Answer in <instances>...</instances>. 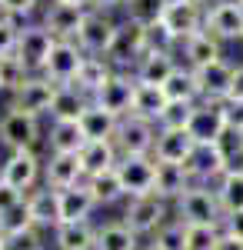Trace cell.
I'll use <instances>...</instances> for the list:
<instances>
[{"instance_id":"6da1fadb","label":"cell","mask_w":243,"mask_h":250,"mask_svg":"<svg viewBox=\"0 0 243 250\" xmlns=\"http://www.w3.org/2000/svg\"><path fill=\"white\" fill-rule=\"evenodd\" d=\"M173 210H177V220L187 227H223L217 190L206 184H190V190L173 204Z\"/></svg>"},{"instance_id":"7a4b0ae2","label":"cell","mask_w":243,"mask_h":250,"mask_svg":"<svg viewBox=\"0 0 243 250\" xmlns=\"http://www.w3.org/2000/svg\"><path fill=\"white\" fill-rule=\"evenodd\" d=\"M137 237H153L163 224L170 220V204L157 193H143V197H130L123 217H120Z\"/></svg>"},{"instance_id":"3957f363","label":"cell","mask_w":243,"mask_h":250,"mask_svg":"<svg viewBox=\"0 0 243 250\" xmlns=\"http://www.w3.org/2000/svg\"><path fill=\"white\" fill-rule=\"evenodd\" d=\"M143 54H147V27L130 20V17L117 20V37H113V47H110V54H107L113 70L133 74L137 60L143 57Z\"/></svg>"},{"instance_id":"277c9868","label":"cell","mask_w":243,"mask_h":250,"mask_svg":"<svg viewBox=\"0 0 243 250\" xmlns=\"http://www.w3.org/2000/svg\"><path fill=\"white\" fill-rule=\"evenodd\" d=\"M54 43H57V37L43 23H27V27H20V34H17V50H14V57L27 67V74H43Z\"/></svg>"},{"instance_id":"5b68a950","label":"cell","mask_w":243,"mask_h":250,"mask_svg":"<svg viewBox=\"0 0 243 250\" xmlns=\"http://www.w3.org/2000/svg\"><path fill=\"white\" fill-rule=\"evenodd\" d=\"M160 23L183 43V40H190L193 34L203 30L206 7L200 0H167V3H163V14H160Z\"/></svg>"},{"instance_id":"8992f818","label":"cell","mask_w":243,"mask_h":250,"mask_svg":"<svg viewBox=\"0 0 243 250\" xmlns=\"http://www.w3.org/2000/svg\"><path fill=\"white\" fill-rule=\"evenodd\" d=\"M113 37H117V20L110 14H100V10H87L80 34H77V47L87 57H107L113 47Z\"/></svg>"},{"instance_id":"52a82bcc","label":"cell","mask_w":243,"mask_h":250,"mask_svg":"<svg viewBox=\"0 0 243 250\" xmlns=\"http://www.w3.org/2000/svg\"><path fill=\"white\" fill-rule=\"evenodd\" d=\"M157 124H150L143 117H123L120 120V127H117V137H113V144H117V150L120 157H150L153 154V144H157Z\"/></svg>"},{"instance_id":"ba28073f","label":"cell","mask_w":243,"mask_h":250,"mask_svg":"<svg viewBox=\"0 0 243 250\" xmlns=\"http://www.w3.org/2000/svg\"><path fill=\"white\" fill-rule=\"evenodd\" d=\"M0 144L17 154V150H34L40 144V120L20 110H7L0 117Z\"/></svg>"},{"instance_id":"9c48e42d","label":"cell","mask_w":243,"mask_h":250,"mask_svg":"<svg viewBox=\"0 0 243 250\" xmlns=\"http://www.w3.org/2000/svg\"><path fill=\"white\" fill-rule=\"evenodd\" d=\"M40 177H43V160L34 150H17L0 164V180L10 184L14 190H20L23 197H27V190L37 187Z\"/></svg>"},{"instance_id":"30bf717a","label":"cell","mask_w":243,"mask_h":250,"mask_svg":"<svg viewBox=\"0 0 243 250\" xmlns=\"http://www.w3.org/2000/svg\"><path fill=\"white\" fill-rule=\"evenodd\" d=\"M133 90H137V77L133 74H123V70H117L100 90L94 94V104L97 107H103L107 114L113 117H130L133 114Z\"/></svg>"},{"instance_id":"8fae6325","label":"cell","mask_w":243,"mask_h":250,"mask_svg":"<svg viewBox=\"0 0 243 250\" xmlns=\"http://www.w3.org/2000/svg\"><path fill=\"white\" fill-rule=\"evenodd\" d=\"M83 50L77 47V40H57L50 57H47V67H43V77L57 83V87H74L77 80V70L83 63Z\"/></svg>"},{"instance_id":"7c38bea8","label":"cell","mask_w":243,"mask_h":250,"mask_svg":"<svg viewBox=\"0 0 243 250\" xmlns=\"http://www.w3.org/2000/svg\"><path fill=\"white\" fill-rule=\"evenodd\" d=\"M57 97V83L43 77V74H30L23 80L14 100H10V110H20V114H30V117H40V114H50V104Z\"/></svg>"},{"instance_id":"4fadbf2b","label":"cell","mask_w":243,"mask_h":250,"mask_svg":"<svg viewBox=\"0 0 243 250\" xmlns=\"http://www.w3.org/2000/svg\"><path fill=\"white\" fill-rule=\"evenodd\" d=\"M117 173H120V184L127 190V200L130 197H143V193H153L157 160H153V154L150 157H120Z\"/></svg>"},{"instance_id":"5bb4252c","label":"cell","mask_w":243,"mask_h":250,"mask_svg":"<svg viewBox=\"0 0 243 250\" xmlns=\"http://www.w3.org/2000/svg\"><path fill=\"white\" fill-rule=\"evenodd\" d=\"M206 34L220 40H243V3L237 0H220L213 7H206V23H203Z\"/></svg>"},{"instance_id":"9a60e30c","label":"cell","mask_w":243,"mask_h":250,"mask_svg":"<svg viewBox=\"0 0 243 250\" xmlns=\"http://www.w3.org/2000/svg\"><path fill=\"white\" fill-rule=\"evenodd\" d=\"M83 164H80V154H50L43 160V187L50 190H67V187H77L83 184Z\"/></svg>"},{"instance_id":"2e32d148","label":"cell","mask_w":243,"mask_h":250,"mask_svg":"<svg viewBox=\"0 0 243 250\" xmlns=\"http://www.w3.org/2000/svg\"><path fill=\"white\" fill-rule=\"evenodd\" d=\"M87 10H90V7H77V3L50 0V7L43 10V27H47L57 40H77L80 23H83V17H87Z\"/></svg>"},{"instance_id":"e0dca14e","label":"cell","mask_w":243,"mask_h":250,"mask_svg":"<svg viewBox=\"0 0 243 250\" xmlns=\"http://www.w3.org/2000/svg\"><path fill=\"white\" fill-rule=\"evenodd\" d=\"M233 67L230 60H217L203 70H197V83H200V104H223L230 97V83H233Z\"/></svg>"},{"instance_id":"ac0fdd59","label":"cell","mask_w":243,"mask_h":250,"mask_svg":"<svg viewBox=\"0 0 243 250\" xmlns=\"http://www.w3.org/2000/svg\"><path fill=\"white\" fill-rule=\"evenodd\" d=\"M197 150V140L187 127L183 130H157V144H153V160L157 164H187L190 154Z\"/></svg>"},{"instance_id":"d6986e66","label":"cell","mask_w":243,"mask_h":250,"mask_svg":"<svg viewBox=\"0 0 243 250\" xmlns=\"http://www.w3.org/2000/svg\"><path fill=\"white\" fill-rule=\"evenodd\" d=\"M193 184H206L213 187L223 177V157L217 150V144H197V150L190 154V160L183 164Z\"/></svg>"},{"instance_id":"ffe728a7","label":"cell","mask_w":243,"mask_h":250,"mask_svg":"<svg viewBox=\"0 0 243 250\" xmlns=\"http://www.w3.org/2000/svg\"><path fill=\"white\" fill-rule=\"evenodd\" d=\"M180 54H183V63H187L190 70H203L210 63H217V60H223V43L213 37V34H193L190 40L180 43Z\"/></svg>"},{"instance_id":"44dd1931","label":"cell","mask_w":243,"mask_h":250,"mask_svg":"<svg viewBox=\"0 0 243 250\" xmlns=\"http://www.w3.org/2000/svg\"><path fill=\"white\" fill-rule=\"evenodd\" d=\"M27 207H30V220L37 230H50L54 233L60 227V190L40 187V190L27 193Z\"/></svg>"},{"instance_id":"7402d4cb","label":"cell","mask_w":243,"mask_h":250,"mask_svg":"<svg viewBox=\"0 0 243 250\" xmlns=\"http://www.w3.org/2000/svg\"><path fill=\"white\" fill-rule=\"evenodd\" d=\"M187 130L193 134V140H197V144H217V140L223 137V130H226L220 104H197L193 120H190Z\"/></svg>"},{"instance_id":"603a6c76","label":"cell","mask_w":243,"mask_h":250,"mask_svg":"<svg viewBox=\"0 0 243 250\" xmlns=\"http://www.w3.org/2000/svg\"><path fill=\"white\" fill-rule=\"evenodd\" d=\"M190 173L180 164H157V180H153V193L163 197L167 204H177L183 193L190 190Z\"/></svg>"},{"instance_id":"cb8c5ba5","label":"cell","mask_w":243,"mask_h":250,"mask_svg":"<svg viewBox=\"0 0 243 250\" xmlns=\"http://www.w3.org/2000/svg\"><path fill=\"white\" fill-rule=\"evenodd\" d=\"M180 67V60L173 54H143L133 67V77L137 83H150V87H163L170 80V74Z\"/></svg>"},{"instance_id":"d4e9b609","label":"cell","mask_w":243,"mask_h":250,"mask_svg":"<svg viewBox=\"0 0 243 250\" xmlns=\"http://www.w3.org/2000/svg\"><path fill=\"white\" fill-rule=\"evenodd\" d=\"M80 130L87 137V144H97V140H113L117 137V127H120V117L107 114L103 107H97L94 100H90V107L80 114Z\"/></svg>"},{"instance_id":"484cf974","label":"cell","mask_w":243,"mask_h":250,"mask_svg":"<svg viewBox=\"0 0 243 250\" xmlns=\"http://www.w3.org/2000/svg\"><path fill=\"white\" fill-rule=\"evenodd\" d=\"M47 147H50V154H80L87 147V137L74 120H50Z\"/></svg>"},{"instance_id":"4316f807","label":"cell","mask_w":243,"mask_h":250,"mask_svg":"<svg viewBox=\"0 0 243 250\" xmlns=\"http://www.w3.org/2000/svg\"><path fill=\"white\" fill-rule=\"evenodd\" d=\"M97 210L94 197L87 190V180L60 190V224H74V220H90V213Z\"/></svg>"},{"instance_id":"83f0119b","label":"cell","mask_w":243,"mask_h":250,"mask_svg":"<svg viewBox=\"0 0 243 250\" xmlns=\"http://www.w3.org/2000/svg\"><path fill=\"white\" fill-rule=\"evenodd\" d=\"M54 247L57 250H97V227L90 220L60 224L54 230Z\"/></svg>"},{"instance_id":"f1b7e54d","label":"cell","mask_w":243,"mask_h":250,"mask_svg":"<svg viewBox=\"0 0 243 250\" xmlns=\"http://www.w3.org/2000/svg\"><path fill=\"white\" fill-rule=\"evenodd\" d=\"M113 74H117V70H113V63H110L107 57H83L80 70H77L74 87L80 90V94H87L90 100H94V94L113 77Z\"/></svg>"},{"instance_id":"f546056e","label":"cell","mask_w":243,"mask_h":250,"mask_svg":"<svg viewBox=\"0 0 243 250\" xmlns=\"http://www.w3.org/2000/svg\"><path fill=\"white\" fill-rule=\"evenodd\" d=\"M80 164H83V177H97V173L113 170L120 164V150L113 140H97L80 150Z\"/></svg>"},{"instance_id":"4dcf8cb0","label":"cell","mask_w":243,"mask_h":250,"mask_svg":"<svg viewBox=\"0 0 243 250\" xmlns=\"http://www.w3.org/2000/svg\"><path fill=\"white\" fill-rule=\"evenodd\" d=\"M163 94L170 104H200V83H197V70H190L187 63H180L170 80L163 83Z\"/></svg>"},{"instance_id":"1f68e13d","label":"cell","mask_w":243,"mask_h":250,"mask_svg":"<svg viewBox=\"0 0 243 250\" xmlns=\"http://www.w3.org/2000/svg\"><path fill=\"white\" fill-rule=\"evenodd\" d=\"M167 94L163 87H150V83H137L133 90V117H143L150 124H160V117L167 110Z\"/></svg>"},{"instance_id":"d6a6232c","label":"cell","mask_w":243,"mask_h":250,"mask_svg":"<svg viewBox=\"0 0 243 250\" xmlns=\"http://www.w3.org/2000/svg\"><path fill=\"white\" fill-rule=\"evenodd\" d=\"M87 190H90V197H94L97 207H113V204H120V200L127 197L117 167H113V170L97 173V177H87Z\"/></svg>"},{"instance_id":"836d02e7","label":"cell","mask_w":243,"mask_h":250,"mask_svg":"<svg viewBox=\"0 0 243 250\" xmlns=\"http://www.w3.org/2000/svg\"><path fill=\"white\" fill-rule=\"evenodd\" d=\"M90 107V97L80 94L77 87H57V97L50 104V120H80V114Z\"/></svg>"},{"instance_id":"e575fe53","label":"cell","mask_w":243,"mask_h":250,"mask_svg":"<svg viewBox=\"0 0 243 250\" xmlns=\"http://www.w3.org/2000/svg\"><path fill=\"white\" fill-rule=\"evenodd\" d=\"M97 250H140V237L123 220H110L97 227Z\"/></svg>"},{"instance_id":"d590c367","label":"cell","mask_w":243,"mask_h":250,"mask_svg":"<svg viewBox=\"0 0 243 250\" xmlns=\"http://www.w3.org/2000/svg\"><path fill=\"white\" fill-rule=\"evenodd\" d=\"M213 190H217V200H220V210H223V217L243 210V177L223 173V177L213 184Z\"/></svg>"},{"instance_id":"8d00e7d4","label":"cell","mask_w":243,"mask_h":250,"mask_svg":"<svg viewBox=\"0 0 243 250\" xmlns=\"http://www.w3.org/2000/svg\"><path fill=\"white\" fill-rule=\"evenodd\" d=\"M177 50H180V40L173 37L160 20L150 23L147 27V54H173L177 57Z\"/></svg>"},{"instance_id":"74e56055","label":"cell","mask_w":243,"mask_h":250,"mask_svg":"<svg viewBox=\"0 0 243 250\" xmlns=\"http://www.w3.org/2000/svg\"><path fill=\"white\" fill-rule=\"evenodd\" d=\"M153 244L163 250H187V224H180L177 217L167 220L160 230L153 233Z\"/></svg>"},{"instance_id":"f35d334b","label":"cell","mask_w":243,"mask_h":250,"mask_svg":"<svg viewBox=\"0 0 243 250\" xmlns=\"http://www.w3.org/2000/svg\"><path fill=\"white\" fill-rule=\"evenodd\" d=\"M34 220H30V207H27V197L20 200L17 207H10L7 213H0V233L10 237V233H20V230H30Z\"/></svg>"},{"instance_id":"ab89813d","label":"cell","mask_w":243,"mask_h":250,"mask_svg":"<svg viewBox=\"0 0 243 250\" xmlns=\"http://www.w3.org/2000/svg\"><path fill=\"white\" fill-rule=\"evenodd\" d=\"M163 3H167V0H127V3H123V10H127V17H130V20L150 27V23H157V20H160Z\"/></svg>"},{"instance_id":"60d3db41","label":"cell","mask_w":243,"mask_h":250,"mask_svg":"<svg viewBox=\"0 0 243 250\" xmlns=\"http://www.w3.org/2000/svg\"><path fill=\"white\" fill-rule=\"evenodd\" d=\"M27 77H30V74H27V67H23L14 54H10V57H0V83H3V90L17 94Z\"/></svg>"},{"instance_id":"b9f144b4","label":"cell","mask_w":243,"mask_h":250,"mask_svg":"<svg viewBox=\"0 0 243 250\" xmlns=\"http://www.w3.org/2000/svg\"><path fill=\"white\" fill-rule=\"evenodd\" d=\"M193 110H197V104H167V110H163L157 127L160 130H183L193 120Z\"/></svg>"},{"instance_id":"7bdbcfd3","label":"cell","mask_w":243,"mask_h":250,"mask_svg":"<svg viewBox=\"0 0 243 250\" xmlns=\"http://www.w3.org/2000/svg\"><path fill=\"white\" fill-rule=\"evenodd\" d=\"M20 27H27V23H20L14 14H7V10L0 7V57H10V54L17 50Z\"/></svg>"},{"instance_id":"ee69618b","label":"cell","mask_w":243,"mask_h":250,"mask_svg":"<svg viewBox=\"0 0 243 250\" xmlns=\"http://www.w3.org/2000/svg\"><path fill=\"white\" fill-rule=\"evenodd\" d=\"M0 250H43V233H40L37 227L20 230V233H10V237H3Z\"/></svg>"},{"instance_id":"f6af8a7d","label":"cell","mask_w":243,"mask_h":250,"mask_svg":"<svg viewBox=\"0 0 243 250\" xmlns=\"http://www.w3.org/2000/svg\"><path fill=\"white\" fill-rule=\"evenodd\" d=\"M220 227H187V250H217Z\"/></svg>"},{"instance_id":"bcb514c9","label":"cell","mask_w":243,"mask_h":250,"mask_svg":"<svg viewBox=\"0 0 243 250\" xmlns=\"http://www.w3.org/2000/svg\"><path fill=\"white\" fill-rule=\"evenodd\" d=\"M220 110H223L226 130H240V134H243V100H223Z\"/></svg>"},{"instance_id":"7dc6e473","label":"cell","mask_w":243,"mask_h":250,"mask_svg":"<svg viewBox=\"0 0 243 250\" xmlns=\"http://www.w3.org/2000/svg\"><path fill=\"white\" fill-rule=\"evenodd\" d=\"M37 3L40 0H0V7H3L7 14H14L20 23H27V17L37 10Z\"/></svg>"},{"instance_id":"c3c4849f","label":"cell","mask_w":243,"mask_h":250,"mask_svg":"<svg viewBox=\"0 0 243 250\" xmlns=\"http://www.w3.org/2000/svg\"><path fill=\"white\" fill-rule=\"evenodd\" d=\"M217 150H220V157H233L237 150H243V134L240 130H223V137L217 140Z\"/></svg>"},{"instance_id":"681fc988","label":"cell","mask_w":243,"mask_h":250,"mask_svg":"<svg viewBox=\"0 0 243 250\" xmlns=\"http://www.w3.org/2000/svg\"><path fill=\"white\" fill-rule=\"evenodd\" d=\"M20 200H23V193L14 190L10 184H3V180H0V213H7L10 207H17Z\"/></svg>"},{"instance_id":"f907efd6","label":"cell","mask_w":243,"mask_h":250,"mask_svg":"<svg viewBox=\"0 0 243 250\" xmlns=\"http://www.w3.org/2000/svg\"><path fill=\"white\" fill-rule=\"evenodd\" d=\"M223 233H230V237H237V240H243V210L240 213H230V217H223V227H220Z\"/></svg>"},{"instance_id":"816d5d0a","label":"cell","mask_w":243,"mask_h":250,"mask_svg":"<svg viewBox=\"0 0 243 250\" xmlns=\"http://www.w3.org/2000/svg\"><path fill=\"white\" fill-rule=\"evenodd\" d=\"M226 100H243V63L233 67V83H230V97Z\"/></svg>"},{"instance_id":"f5cc1de1","label":"cell","mask_w":243,"mask_h":250,"mask_svg":"<svg viewBox=\"0 0 243 250\" xmlns=\"http://www.w3.org/2000/svg\"><path fill=\"white\" fill-rule=\"evenodd\" d=\"M223 173H233V177H243V150H237L233 157L223 160Z\"/></svg>"},{"instance_id":"db71d44e","label":"cell","mask_w":243,"mask_h":250,"mask_svg":"<svg viewBox=\"0 0 243 250\" xmlns=\"http://www.w3.org/2000/svg\"><path fill=\"white\" fill-rule=\"evenodd\" d=\"M127 0H90L87 7L90 10H100V14H110V10H117V7H123Z\"/></svg>"},{"instance_id":"11a10c76","label":"cell","mask_w":243,"mask_h":250,"mask_svg":"<svg viewBox=\"0 0 243 250\" xmlns=\"http://www.w3.org/2000/svg\"><path fill=\"white\" fill-rule=\"evenodd\" d=\"M217 250H243V240H237V237H230V233H223V230H220Z\"/></svg>"},{"instance_id":"9f6ffc18","label":"cell","mask_w":243,"mask_h":250,"mask_svg":"<svg viewBox=\"0 0 243 250\" xmlns=\"http://www.w3.org/2000/svg\"><path fill=\"white\" fill-rule=\"evenodd\" d=\"M60 3H77V7H87L90 0H60Z\"/></svg>"},{"instance_id":"6f0895ef","label":"cell","mask_w":243,"mask_h":250,"mask_svg":"<svg viewBox=\"0 0 243 250\" xmlns=\"http://www.w3.org/2000/svg\"><path fill=\"white\" fill-rule=\"evenodd\" d=\"M140 250H163V247H157V244H147V247H140Z\"/></svg>"},{"instance_id":"680465c9","label":"cell","mask_w":243,"mask_h":250,"mask_svg":"<svg viewBox=\"0 0 243 250\" xmlns=\"http://www.w3.org/2000/svg\"><path fill=\"white\" fill-rule=\"evenodd\" d=\"M200 3H203V7H213V3H220V0H200Z\"/></svg>"},{"instance_id":"91938a15","label":"cell","mask_w":243,"mask_h":250,"mask_svg":"<svg viewBox=\"0 0 243 250\" xmlns=\"http://www.w3.org/2000/svg\"><path fill=\"white\" fill-rule=\"evenodd\" d=\"M0 244H3V233H0Z\"/></svg>"},{"instance_id":"94428289","label":"cell","mask_w":243,"mask_h":250,"mask_svg":"<svg viewBox=\"0 0 243 250\" xmlns=\"http://www.w3.org/2000/svg\"><path fill=\"white\" fill-rule=\"evenodd\" d=\"M0 90H3V83H0Z\"/></svg>"},{"instance_id":"6125c7cd","label":"cell","mask_w":243,"mask_h":250,"mask_svg":"<svg viewBox=\"0 0 243 250\" xmlns=\"http://www.w3.org/2000/svg\"><path fill=\"white\" fill-rule=\"evenodd\" d=\"M237 3H243V0H237Z\"/></svg>"}]
</instances>
